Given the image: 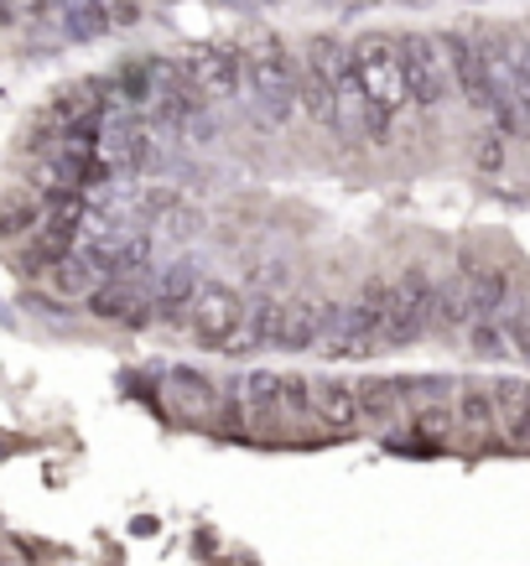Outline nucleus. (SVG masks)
<instances>
[{
  "label": "nucleus",
  "mask_w": 530,
  "mask_h": 566,
  "mask_svg": "<svg viewBox=\"0 0 530 566\" xmlns=\"http://www.w3.org/2000/svg\"><path fill=\"white\" fill-rule=\"evenodd\" d=\"M474 161H479V172H499V167H505V136H489V130H484L479 136V146H474Z\"/></svg>",
  "instance_id": "32"
},
{
  "label": "nucleus",
  "mask_w": 530,
  "mask_h": 566,
  "mask_svg": "<svg viewBox=\"0 0 530 566\" xmlns=\"http://www.w3.org/2000/svg\"><path fill=\"white\" fill-rule=\"evenodd\" d=\"M48 281H52V292L58 296H69V302H84L94 286L104 281V265L94 260V250H69V255L58 260L48 271Z\"/></svg>",
  "instance_id": "17"
},
{
  "label": "nucleus",
  "mask_w": 530,
  "mask_h": 566,
  "mask_svg": "<svg viewBox=\"0 0 530 566\" xmlns=\"http://www.w3.org/2000/svg\"><path fill=\"white\" fill-rule=\"evenodd\" d=\"M447 69H453V88L463 99L489 115V99H495V78H489V57H484V42H474L468 32H447L443 36Z\"/></svg>",
  "instance_id": "8"
},
{
  "label": "nucleus",
  "mask_w": 530,
  "mask_h": 566,
  "mask_svg": "<svg viewBox=\"0 0 530 566\" xmlns=\"http://www.w3.org/2000/svg\"><path fill=\"white\" fill-rule=\"evenodd\" d=\"M495 416L505 447H530V379H495Z\"/></svg>",
  "instance_id": "14"
},
{
  "label": "nucleus",
  "mask_w": 530,
  "mask_h": 566,
  "mask_svg": "<svg viewBox=\"0 0 530 566\" xmlns=\"http://www.w3.org/2000/svg\"><path fill=\"white\" fill-rule=\"evenodd\" d=\"M37 223H42V203L37 198H11L0 208V240H27V234H37Z\"/></svg>",
  "instance_id": "25"
},
{
  "label": "nucleus",
  "mask_w": 530,
  "mask_h": 566,
  "mask_svg": "<svg viewBox=\"0 0 530 566\" xmlns=\"http://www.w3.org/2000/svg\"><path fill=\"white\" fill-rule=\"evenodd\" d=\"M468 348H474L479 359H505V354H510L505 327H499L495 317H474V327H468Z\"/></svg>",
  "instance_id": "29"
},
{
  "label": "nucleus",
  "mask_w": 530,
  "mask_h": 566,
  "mask_svg": "<svg viewBox=\"0 0 530 566\" xmlns=\"http://www.w3.org/2000/svg\"><path fill=\"white\" fill-rule=\"evenodd\" d=\"M11 11H17V21H52L69 11V0H11Z\"/></svg>",
  "instance_id": "31"
},
{
  "label": "nucleus",
  "mask_w": 530,
  "mask_h": 566,
  "mask_svg": "<svg viewBox=\"0 0 530 566\" xmlns=\"http://www.w3.org/2000/svg\"><path fill=\"white\" fill-rule=\"evenodd\" d=\"M84 307L100 323H121V327H146L156 317L152 286H141V275H104L100 286L84 296Z\"/></svg>",
  "instance_id": "6"
},
{
  "label": "nucleus",
  "mask_w": 530,
  "mask_h": 566,
  "mask_svg": "<svg viewBox=\"0 0 530 566\" xmlns=\"http://www.w3.org/2000/svg\"><path fill=\"white\" fill-rule=\"evenodd\" d=\"M63 27H69L73 42H94V36L115 32V27H110V6H104V0H79V6H69V11H63Z\"/></svg>",
  "instance_id": "23"
},
{
  "label": "nucleus",
  "mask_w": 530,
  "mask_h": 566,
  "mask_svg": "<svg viewBox=\"0 0 530 566\" xmlns=\"http://www.w3.org/2000/svg\"><path fill=\"white\" fill-rule=\"evenodd\" d=\"M297 104H302L318 125L333 130V78H328L323 69H312V63L297 69Z\"/></svg>",
  "instance_id": "19"
},
{
  "label": "nucleus",
  "mask_w": 530,
  "mask_h": 566,
  "mask_svg": "<svg viewBox=\"0 0 530 566\" xmlns=\"http://www.w3.org/2000/svg\"><path fill=\"white\" fill-rule=\"evenodd\" d=\"M100 161L110 167V177H136L152 161V136L136 120H115L100 130Z\"/></svg>",
  "instance_id": "10"
},
{
  "label": "nucleus",
  "mask_w": 530,
  "mask_h": 566,
  "mask_svg": "<svg viewBox=\"0 0 530 566\" xmlns=\"http://www.w3.org/2000/svg\"><path fill=\"white\" fill-rule=\"evenodd\" d=\"M183 73H188V88L204 104H224V99H235V88H240V78H245V52L198 48L188 63H183Z\"/></svg>",
  "instance_id": "7"
},
{
  "label": "nucleus",
  "mask_w": 530,
  "mask_h": 566,
  "mask_svg": "<svg viewBox=\"0 0 530 566\" xmlns=\"http://www.w3.org/2000/svg\"><path fill=\"white\" fill-rule=\"evenodd\" d=\"M360 411H364V421H375V427H391L395 416L406 411L401 379H364V385H360Z\"/></svg>",
  "instance_id": "20"
},
{
  "label": "nucleus",
  "mask_w": 530,
  "mask_h": 566,
  "mask_svg": "<svg viewBox=\"0 0 530 566\" xmlns=\"http://www.w3.org/2000/svg\"><path fill=\"white\" fill-rule=\"evenodd\" d=\"M349 52H354V78L364 84L370 104L385 109V115L395 120V115L411 104L406 69H401V42L385 36V32H370V36H360V42H349Z\"/></svg>",
  "instance_id": "2"
},
{
  "label": "nucleus",
  "mask_w": 530,
  "mask_h": 566,
  "mask_svg": "<svg viewBox=\"0 0 530 566\" xmlns=\"http://www.w3.org/2000/svg\"><path fill=\"white\" fill-rule=\"evenodd\" d=\"M115 94H121L125 104H152L156 99L152 63H146V57H141V63H125V69L115 73Z\"/></svg>",
  "instance_id": "26"
},
{
  "label": "nucleus",
  "mask_w": 530,
  "mask_h": 566,
  "mask_svg": "<svg viewBox=\"0 0 530 566\" xmlns=\"http://www.w3.org/2000/svg\"><path fill=\"white\" fill-rule=\"evenodd\" d=\"M198 286H204L198 265H193V260H172L167 271L156 275V286H152L156 317H162V323H177V317H188V307H193V296H198Z\"/></svg>",
  "instance_id": "13"
},
{
  "label": "nucleus",
  "mask_w": 530,
  "mask_h": 566,
  "mask_svg": "<svg viewBox=\"0 0 530 566\" xmlns=\"http://www.w3.org/2000/svg\"><path fill=\"white\" fill-rule=\"evenodd\" d=\"M401 42V69H406V88H411V104H443L453 94V69H447V52H443V36L432 32H406L395 36Z\"/></svg>",
  "instance_id": "5"
},
{
  "label": "nucleus",
  "mask_w": 530,
  "mask_h": 566,
  "mask_svg": "<svg viewBox=\"0 0 530 566\" xmlns=\"http://www.w3.org/2000/svg\"><path fill=\"white\" fill-rule=\"evenodd\" d=\"M474 323L468 312V296H463V281H447V286H432V312H427V327H463Z\"/></svg>",
  "instance_id": "21"
},
{
  "label": "nucleus",
  "mask_w": 530,
  "mask_h": 566,
  "mask_svg": "<svg viewBox=\"0 0 530 566\" xmlns=\"http://www.w3.org/2000/svg\"><path fill=\"white\" fill-rule=\"evenodd\" d=\"M245 312H250V302H245L229 281H204V286H198V296H193V307H188L193 344L214 348V354H224V348H240Z\"/></svg>",
  "instance_id": "3"
},
{
  "label": "nucleus",
  "mask_w": 530,
  "mask_h": 566,
  "mask_svg": "<svg viewBox=\"0 0 530 566\" xmlns=\"http://www.w3.org/2000/svg\"><path fill=\"white\" fill-rule=\"evenodd\" d=\"M204 229V213H193V208H177V203H167L162 213L152 219V244L156 240H167V244H183V240H193Z\"/></svg>",
  "instance_id": "24"
},
{
  "label": "nucleus",
  "mask_w": 530,
  "mask_h": 566,
  "mask_svg": "<svg viewBox=\"0 0 530 566\" xmlns=\"http://www.w3.org/2000/svg\"><path fill=\"white\" fill-rule=\"evenodd\" d=\"M463 296H468V312L474 317H495L505 302H510V275L499 265H463Z\"/></svg>",
  "instance_id": "16"
},
{
  "label": "nucleus",
  "mask_w": 530,
  "mask_h": 566,
  "mask_svg": "<svg viewBox=\"0 0 530 566\" xmlns=\"http://www.w3.org/2000/svg\"><path fill=\"white\" fill-rule=\"evenodd\" d=\"M250 323V348H276V323H281V296H260L256 307L245 312Z\"/></svg>",
  "instance_id": "27"
},
{
  "label": "nucleus",
  "mask_w": 530,
  "mask_h": 566,
  "mask_svg": "<svg viewBox=\"0 0 530 566\" xmlns=\"http://www.w3.org/2000/svg\"><path fill=\"white\" fill-rule=\"evenodd\" d=\"M297 57L287 52V42L271 32H256L245 42V78H250V94H256L260 115L271 125H281L297 109Z\"/></svg>",
  "instance_id": "1"
},
{
  "label": "nucleus",
  "mask_w": 530,
  "mask_h": 566,
  "mask_svg": "<svg viewBox=\"0 0 530 566\" xmlns=\"http://www.w3.org/2000/svg\"><path fill=\"white\" fill-rule=\"evenodd\" d=\"M219 431H245L250 427V411H245V379H224L219 385V416H214Z\"/></svg>",
  "instance_id": "28"
},
{
  "label": "nucleus",
  "mask_w": 530,
  "mask_h": 566,
  "mask_svg": "<svg viewBox=\"0 0 530 566\" xmlns=\"http://www.w3.org/2000/svg\"><path fill=\"white\" fill-rule=\"evenodd\" d=\"M167 400L183 421H204V427H214V416H219V379L198 375V369H172L167 375Z\"/></svg>",
  "instance_id": "11"
},
{
  "label": "nucleus",
  "mask_w": 530,
  "mask_h": 566,
  "mask_svg": "<svg viewBox=\"0 0 530 566\" xmlns=\"http://www.w3.org/2000/svg\"><path fill=\"white\" fill-rule=\"evenodd\" d=\"M432 312V281L422 271H406L401 281L385 286V307H380V348H406L422 338Z\"/></svg>",
  "instance_id": "4"
},
{
  "label": "nucleus",
  "mask_w": 530,
  "mask_h": 566,
  "mask_svg": "<svg viewBox=\"0 0 530 566\" xmlns=\"http://www.w3.org/2000/svg\"><path fill=\"white\" fill-rule=\"evenodd\" d=\"M411 421H416V427H411V437H416V442L437 447V442H447V437H453V421H458V416H453V406H447V400H427V406H416V411H411Z\"/></svg>",
  "instance_id": "22"
},
{
  "label": "nucleus",
  "mask_w": 530,
  "mask_h": 566,
  "mask_svg": "<svg viewBox=\"0 0 530 566\" xmlns=\"http://www.w3.org/2000/svg\"><path fill=\"white\" fill-rule=\"evenodd\" d=\"M17 21V11H11V0H0V27H11Z\"/></svg>",
  "instance_id": "35"
},
{
  "label": "nucleus",
  "mask_w": 530,
  "mask_h": 566,
  "mask_svg": "<svg viewBox=\"0 0 530 566\" xmlns=\"http://www.w3.org/2000/svg\"><path fill=\"white\" fill-rule=\"evenodd\" d=\"M323 327H328V307H318V296H308V292L281 296V323H276V348H287V354L318 348V344H323Z\"/></svg>",
  "instance_id": "9"
},
{
  "label": "nucleus",
  "mask_w": 530,
  "mask_h": 566,
  "mask_svg": "<svg viewBox=\"0 0 530 566\" xmlns=\"http://www.w3.org/2000/svg\"><path fill=\"white\" fill-rule=\"evenodd\" d=\"M245 411H250V427L256 431H271L276 421H281V375H271V369H250L245 375Z\"/></svg>",
  "instance_id": "18"
},
{
  "label": "nucleus",
  "mask_w": 530,
  "mask_h": 566,
  "mask_svg": "<svg viewBox=\"0 0 530 566\" xmlns=\"http://www.w3.org/2000/svg\"><path fill=\"white\" fill-rule=\"evenodd\" d=\"M453 416H458V427H468L479 442L499 437L495 385H484V379H458V390H453Z\"/></svg>",
  "instance_id": "15"
},
{
  "label": "nucleus",
  "mask_w": 530,
  "mask_h": 566,
  "mask_svg": "<svg viewBox=\"0 0 530 566\" xmlns=\"http://www.w3.org/2000/svg\"><path fill=\"white\" fill-rule=\"evenodd\" d=\"M312 416H318L328 431H354L364 421L360 385H354V379H312Z\"/></svg>",
  "instance_id": "12"
},
{
  "label": "nucleus",
  "mask_w": 530,
  "mask_h": 566,
  "mask_svg": "<svg viewBox=\"0 0 530 566\" xmlns=\"http://www.w3.org/2000/svg\"><path fill=\"white\" fill-rule=\"evenodd\" d=\"M281 406H287L291 416H312V379L281 375Z\"/></svg>",
  "instance_id": "30"
},
{
  "label": "nucleus",
  "mask_w": 530,
  "mask_h": 566,
  "mask_svg": "<svg viewBox=\"0 0 530 566\" xmlns=\"http://www.w3.org/2000/svg\"><path fill=\"white\" fill-rule=\"evenodd\" d=\"M510 338H515V348H520V359L530 364V296L515 307V323H510Z\"/></svg>",
  "instance_id": "33"
},
{
  "label": "nucleus",
  "mask_w": 530,
  "mask_h": 566,
  "mask_svg": "<svg viewBox=\"0 0 530 566\" xmlns=\"http://www.w3.org/2000/svg\"><path fill=\"white\" fill-rule=\"evenodd\" d=\"M110 27H141L136 0H110Z\"/></svg>",
  "instance_id": "34"
}]
</instances>
